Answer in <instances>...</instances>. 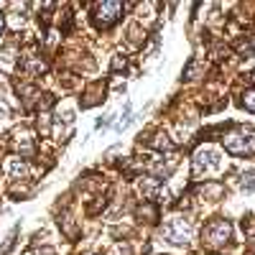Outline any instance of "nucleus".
Wrapping results in <instances>:
<instances>
[{
    "label": "nucleus",
    "instance_id": "obj_8",
    "mask_svg": "<svg viewBox=\"0 0 255 255\" xmlns=\"http://www.w3.org/2000/svg\"><path fill=\"white\" fill-rule=\"evenodd\" d=\"M243 189H248V191H255V174H243Z\"/></svg>",
    "mask_w": 255,
    "mask_h": 255
},
{
    "label": "nucleus",
    "instance_id": "obj_10",
    "mask_svg": "<svg viewBox=\"0 0 255 255\" xmlns=\"http://www.w3.org/2000/svg\"><path fill=\"white\" fill-rule=\"evenodd\" d=\"M13 243H15V240H13V235H10V238H8V240L3 243V248H0V255H5V253H8L10 248H13Z\"/></svg>",
    "mask_w": 255,
    "mask_h": 255
},
{
    "label": "nucleus",
    "instance_id": "obj_7",
    "mask_svg": "<svg viewBox=\"0 0 255 255\" xmlns=\"http://www.w3.org/2000/svg\"><path fill=\"white\" fill-rule=\"evenodd\" d=\"M243 108L255 113V90H245L243 92Z\"/></svg>",
    "mask_w": 255,
    "mask_h": 255
},
{
    "label": "nucleus",
    "instance_id": "obj_3",
    "mask_svg": "<svg viewBox=\"0 0 255 255\" xmlns=\"http://www.w3.org/2000/svg\"><path fill=\"white\" fill-rule=\"evenodd\" d=\"M120 13H123V5L108 0V3H100V5L95 8V15H92V18H95L97 28H110L115 20L120 18Z\"/></svg>",
    "mask_w": 255,
    "mask_h": 255
},
{
    "label": "nucleus",
    "instance_id": "obj_6",
    "mask_svg": "<svg viewBox=\"0 0 255 255\" xmlns=\"http://www.w3.org/2000/svg\"><path fill=\"white\" fill-rule=\"evenodd\" d=\"M138 217H140V220L145 217V222L153 225V222L158 220V207H156V204H143V207L138 209Z\"/></svg>",
    "mask_w": 255,
    "mask_h": 255
},
{
    "label": "nucleus",
    "instance_id": "obj_2",
    "mask_svg": "<svg viewBox=\"0 0 255 255\" xmlns=\"http://www.w3.org/2000/svg\"><path fill=\"white\" fill-rule=\"evenodd\" d=\"M204 238L209 245H225L232 238V225L227 220H212L204 227Z\"/></svg>",
    "mask_w": 255,
    "mask_h": 255
},
{
    "label": "nucleus",
    "instance_id": "obj_12",
    "mask_svg": "<svg viewBox=\"0 0 255 255\" xmlns=\"http://www.w3.org/2000/svg\"><path fill=\"white\" fill-rule=\"evenodd\" d=\"M253 79H255V74H253Z\"/></svg>",
    "mask_w": 255,
    "mask_h": 255
},
{
    "label": "nucleus",
    "instance_id": "obj_4",
    "mask_svg": "<svg viewBox=\"0 0 255 255\" xmlns=\"http://www.w3.org/2000/svg\"><path fill=\"white\" fill-rule=\"evenodd\" d=\"M163 238L168 243H174V245H181L189 240V222L186 220H174V222H168L163 227Z\"/></svg>",
    "mask_w": 255,
    "mask_h": 255
},
{
    "label": "nucleus",
    "instance_id": "obj_9",
    "mask_svg": "<svg viewBox=\"0 0 255 255\" xmlns=\"http://www.w3.org/2000/svg\"><path fill=\"white\" fill-rule=\"evenodd\" d=\"M153 145H156V148H161V151H168V148H171V140H168L166 135H156Z\"/></svg>",
    "mask_w": 255,
    "mask_h": 255
},
{
    "label": "nucleus",
    "instance_id": "obj_1",
    "mask_svg": "<svg viewBox=\"0 0 255 255\" xmlns=\"http://www.w3.org/2000/svg\"><path fill=\"white\" fill-rule=\"evenodd\" d=\"M222 140H225L227 153H232V156H250V153H255V130H250V128H238L235 133L225 135Z\"/></svg>",
    "mask_w": 255,
    "mask_h": 255
},
{
    "label": "nucleus",
    "instance_id": "obj_5",
    "mask_svg": "<svg viewBox=\"0 0 255 255\" xmlns=\"http://www.w3.org/2000/svg\"><path fill=\"white\" fill-rule=\"evenodd\" d=\"M217 153L212 151V148H202V151L194 156V176H202L207 174L209 168H217Z\"/></svg>",
    "mask_w": 255,
    "mask_h": 255
},
{
    "label": "nucleus",
    "instance_id": "obj_11",
    "mask_svg": "<svg viewBox=\"0 0 255 255\" xmlns=\"http://www.w3.org/2000/svg\"><path fill=\"white\" fill-rule=\"evenodd\" d=\"M0 31H3V13H0Z\"/></svg>",
    "mask_w": 255,
    "mask_h": 255
}]
</instances>
